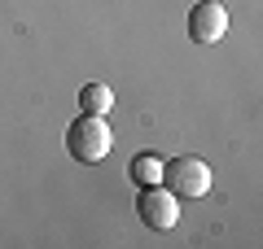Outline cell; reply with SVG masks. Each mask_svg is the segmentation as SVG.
Instances as JSON below:
<instances>
[{"mask_svg":"<svg viewBox=\"0 0 263 249\" xmlns=\"http://www.w3.org/2000/svg\"><path fill=\"white\" fill-rule=\"evenodd\" d=\"M114 136H110V122L105 118H92V114H79L75 122H70V131H66V153L75 157V162H101L105 153H110Z\"/></svg>","mask_w":263,"mask_h":249,"instance_id":"1","label":"cell"},{"mask_svg":"<svg viewBox=\"0 0 263 249\" xmlns=\"http://www.w3.org/2000/svg\"><path fill=\"white\" fill-rule=\"evenodd\" d=\"M162 184L176 197H206L211 193V166L193 153H180L171 162H162Z\"/></svg>","mask_w":263,"mask_h":249,"instance_id":"2","label":"cell"},{"mask_svg":"<svg viewBox=\"0 0 263 249\" xmlns=\"http://www.w3.org/2000/svg\"><path fill=\"white\" fill-rule=\"evenodd\" d=\"M136 214L141 223H149L154 232H171L180 223V197L171 193L167 184H145L136 193Z\"/></svg>","mask_w":263,"mask_h":249,"instance_id":"3","label":"cell"},{"mask_svg":"<svg viewBox=\"0 0 263 249\" xmlns=\"http://www.w3.org/2000/svg\"><path fill=\"white\" fill-rule=\"evenodd\" d=\"M228 31V9L219 0H197L193 13H189V35L193 44H219Z\"/></svg>","mask_w":263,"mask_h":249,"instance_id":"4","label":"cell"},{"mask_svg":"<svg viewBox=\"0 0 263 249\" xmlns=\"http://www.w3.org/2000/svg\"><path fill=\"white\" fill-rule=\"evenodd\" d=\"M114 110V92L105 83H84L79 88V114H92V118H105Z\"/></svg>","mask_w":263,"mask_h":249,"instance_id":"5","label":"cell"},{"mask_svg":"<svg viewBox=\"0 0 263 249\" xmlns=\"http://www.w3.org/2000/svg\"><path fill=\"white\" fill-rule=\"evenodd\" d=\"M127 175L136 179L141 188L145 184H162V162L154 153H136V157H132V166H127Z\"/></svg>","mask_w":263,"mask_h":249,"instance_id":"6","label":"cell"}]
</instances>
